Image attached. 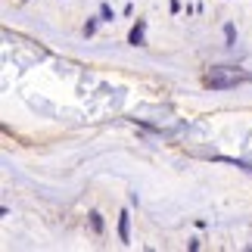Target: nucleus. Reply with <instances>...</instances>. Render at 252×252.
<instances>
[{
    "instance_id": "obj_6",
    "label": "nucleus",
    "mask_w": 252,
    "mask_h": 252,
    "mask_svg": "<svg viewBox=\"0 0 252 252\" xmlns=\"http://www.w3.org/2000/svg\"><path fill=\"white\" fill-rule=\"evenodd\" d=\"M94 32H96V19H87V22H84V34L91 37Z\"/></svg>"
},
{
    "instance_id": "obj_3",
    "label": "nucleus",
    "mask_w": 252,
    "mask_h": 252,
    "mask_svg": "<svg viewBox=\"0 0 252 252\" xmlns=\"http://www.w3.org/2000/svg\"><path fill=\"white\" fill-rule=\"evenodd\" d=\"M119 240L122 243H131V218H128V212L119 215Z\"/></svg>"
},
{
    "instance_id": "obj_4",
    "label": "nucleus",
    "mask_w": 252,
    "mask_h": 252,
    "mask_svg": "<svg viewBox=\"0 0 252 252\" xmlns=\"http://www.w3.org/2000/svg\"><path fill=\"white\" fill-rule=\"evenodd\" d=\"M91 227H94V234H103V215L100 212H91Z\"/></svg>"
},
{
    "instance_id": "obj_7",
    "label": "nucleus",
    "mask_w": 252,
    "mask_h": 252,
    "mask_svg": "<svg viewBox=\"0 0 252 252\" xmlns=\"http://www.w3.org/2000/svg\"><path fill=\"white\" fill-rule=\"evenodd\" d=\"M100 16H103V22H112V19H115V16H112V9H109V6H106V3L100 6Z\"/></svg>"
},
{
    "instance_id": "obj_2",
    "label": "nucleus",
    "mask_w": 252,
    "mask_h": 252,
    "mask_svg": "<svg viewBox=\"0 0 252 252\" xmlns=\"http://www.w3.org/2000/svg\"><path fill=\"white\" fill-rule=\"evenodd\" d=\"M128 44H131V47H143V44H147V22H143V19H137V25L131 28Z\"/></svg>"
},
{
    "instance_id": "obj_1",
    "label": "nucleus",
    "mask_w": 252,
    "mask_h": 252,
    "mask_svg": "<svg viewBox=\"0 0 252 252\" xmlns=\"http://www.w3.org/2000/svg\"><path fill=\"white\" fill-rule=\"evenodd\" d=\"M243 81H252V75L237 72V69H230V65H218V69H212L206 75V87H212V91H227V87H237Z\"/></svg>"
},
{
    "instance_id": "obj_5",
    "label": "nucleus",
    "mask_w": 252,
    "mask_h": 252,
    "mask_svg": "<svg viewBox=\"0 0 252 252\" xmlns=\"http://www.w3.org/2000/svg\"><path fill=\"white\" fill-rule=\"evenodd\" d=\"M224 41H227V47H234V41H237V32H234V25H224Z\"/></svg>"
}]
</instances>
